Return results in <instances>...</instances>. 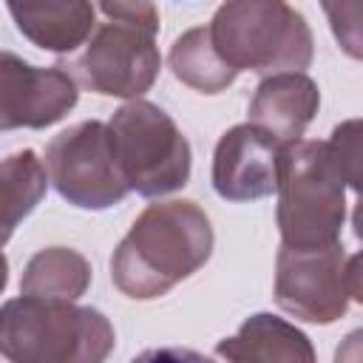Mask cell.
<instances>
[{"label":"cell","instance_id":"5b68a950","mask_svg":"<svg viewBox=\"0 0 363 363\" xmlns=\"http://www.w3.org/2000/svg\"><path fill=\"white\" fill-rule=\"evenodd\" d=\"M105 125L128 190L145 199H159L187 184L193 164L190 142L159 105L130 99L113 111Z\"/></svg>","mask_w":363,"mask_h":363},{"label":"cell","instance_id":"8fae6325","mask_svg":"<svg viewBox=\"0 0 363 363\" xmlns=\"http://www.w3.org/2000/svg\"><path fill=\"white\" fill-rule=\"evenodd\" d=\"M318 108L320 91L315 79H309L303 71H278L258 82L247 113L252 125L264 128L278 142H295L303 136Z\"/></svg>","mask_w":363,"mask_h":363},{"label":"cell","instance_id":"277c9868","mask_svg":"<svg viewBox=\"0 0 363 363\" xmlns=\"http://www.w3.org/2000/svg\"><path fill=\"white\" fill-rule=\"evenodd\" d=\"M278 230L286 247H326L340 241L346 184L326 142H284L278 164Z\"/></svg>","mask_w":363,"mask_h":363},{"label":"cell","instance_id":"ac0fdd59","mask_svg":"<svg viewBox=\"0 0 363 363\" xmlns=\"http://www.w3.org/2000/svg\"><path fill=\"white\" fill-rule=\"evenodd\" d=\"M326 17H329V26H332V34L337 40V45L352 57V60H360L363 54V34H360V0H320Z\"/></svg>","mask_w":363,"mask_h":363},{"label":"cell","instance_id":"ba28073f","mask_svg":"<svg viewBox=\"0 0 363 363\" xmlns=\"http://www.w3.org/2000/svg\"><path fill=\"white\" fill-rule=\"evenodd\" d=\"M82 45L85 48L71 62V68L74 77L94 94L139 99L153 88L162 68V54L153 31L105 20L94 26Z\"/></svg>","mask_w":363,"mask_h":363},{"label":"cell","instance_id":"5bb4252c","mask_svg":"<svg viewBox=\"0 0 363 363\" xmlns=\"http://www.w3.org/2000/svg\"><path fill=\"white\" fill-rule=\"evenodd\" d=\"M48 190V170L34 150H17L0 159V247L17 224L34 213Z\"/></svg>","mask_w":363,"mask_h":363},{"label":"cell","instance_id":"52a82bcc","mask_svg":"<svg viewBox=\"0 0 363 363\" xmlns=\"http://www.w3.org/2000/svg\"><path fill=\"white\" fill-rule=\"evenodd\" d=\"M48 182L79 210H108L130 190L113 159L111 130L105 122H79L57 133L45 147Z\"/></svg>","mask_w":363,"mask_h":363},{"label":"cell","instance_id":"e0dca14e","mask_svg":"<svg viewBox=\"0 0 363 363\" xmlns=\"http://www.w3.org/2000/svg\"><path fill=\"white\" fill-rule=\"evenodd\" d=\"M326 150H329L343 184L357 190L360 187V122L349 119V122L337 125L326 142Z\"/></svg>","mask_w":363,"mask_h":363},{"label":"cell","instance_id":"9c48e42d","mask_svg":"<svg viewBox=\"0 0 363 363\" xmlns=\"http://www.w3.org/2000/svg\"><path fill=\"white\" fill-rule=\"evenodd\" d=\"M79 99L77 79L62 68H40L0 51V130L48 128Z\"/></svg>","mask_w":363,"mask_h":363},{"label":"cell","instance_id":"d6986e66","mask_svg":"<svg viewBox=\"0 0 363 363\" xmlns=\"http://www.w3.org/2000/svg\"><path fill=\"white\" fill-rule=\"evenodd\" d=\"M94 3L113 23H128V26H139L145 31L159 34V11L153 0H94Z\"/></svg>","mask_w":363,"mask_h":363},{"label":"cell","instance_id":"2e32d148","mask_svg":"<svg viewBox=\"0 0 363 363\" xmlns=\"http://www.w3.org/2000/svg\"><path fill=\"white\" fill-rule=\"evenodd\" d=\"M167 62L179 82H184L201 94H218L227 85H233V79L238 77V71L230 68L213 48L207 26L190 28L182 37H176L170 45Z\"/></svg>","mask_w":363,"mask_h":363},{"label":"cell","instance_id":"6da1fadb","mask_svg":"<svg viewBox=\"0 0 363 363\" xmlns=\"http://www.w3.org/2000/svg\"><path fill=\"white\" fill-rule=\"evenodd\" d=\"M213 244V224L196 201L147 204L111 255V281L133 301L162 298L210 261Z\"/></svg>","mask_w":363,"mask_h":363},{"label":"cell","instance_id":"4fadbf2b","mask_svg":"<svg viewBox=\"0 0 363 363\" xmlns=\"http://www.w3.org/2000/svg\"><path fill=\"white\" fill-rule=\"evenodd\" d=\"M216 354L227 360H286V363L315 360V349L309 337L289 320L269 312L250 315L233 337H224L216 346Z\"/></svg>","mask_w":363,"mask_h":363},{"label":"cell","instance_id":"8992f818","mask_svg":"<svg viewBox=\"0 0 363 363\" xmlns=\"http://www.w3.org/2000/svg\"><path fill=\"white\" fill-rule=\"evenodd\" d=\"M360 255H346L343 244L286 247L275 258V303L306 323H335L349 301H360Z\"/></svg>","mask_w":363,"mask_h":363},{"label":"cell","instance_id":"9a60e30c","mask_svg":"<svg viewBox=\"0 0 363 363\" xmlns=\"http://www.w3.org/2000/svg\"><path fill=\"white\" fill-rule=\"evenodd\" d=\"M91 286V264L82 252L68 247H45L34 252L23 269L20 292L43 298L77 301Z\"/></svg>","mask_w":363,"mask_h":363},{"label":"cell","instance_id":"30bf717a","mask_svg":"<svg viewBox=\"0 0 363 363\" xmlns=\"http://www.w3.org/2000/svg\"><path fill=\"white\" fill-rule=\"evenodd\" d=\"M281 147L272 133L244 122L221 133L213 153V190L227 201H255L278 187Z\"/></svg>","mask_w":363,"mask_h":363},{"label":"cell","instance_id":"3957f363","mask_svg":"<svg viewBox=\"0 0 363 363\" xmlns=\"http://www.w3.org/2000/svg\"><path fill=\"white\" fill-rule=\"evenodd\" d=\"M207 31L235 71H306L315 54L309 23L286 0H224Z\"/></svg>","mask_w":363,"mask_h":363},{"label":"cell","instance_id":"ffe728a7","mask_svg":"<svg viewBox=\"0 0 363 363\" xmlns=\"http://www.w3.org/2000/svg\"><path fill=\"white\" fill-rule=\"evenodd\" d=\"M6 284H9V261H6L3 247H0V292L6 289Z\"/></svg>","mask_w":363,"mask_h":363},{"label":"cell","instance_id":"7c38bea8","mask_svg":"<svg viewBox=\"0 0 363 363\" xmlns=\"http://www.w3.org/2000/svg\"><path fill=\"white\" fill-rule=\"evenodd\" d=\"M17 31L43 51L71 54L94 31V0H6Z\"/></svg>","mask_w":363,"mask_h":363},{"label":"cell","instance_id":"7a4b0ae2","mask_svg":"<svg viewBox=\"0 0 363 363\" xmlns=\"http://www.w3.org/2000/svg\"><path fill=\"white\" fill-rule=\"evenodd\" d=\"M116 332L94 306L23 295L0 306V354L14 363H99Z\"/></svg>","mask_w":363,"mask_h":363}]
</instances>
